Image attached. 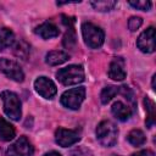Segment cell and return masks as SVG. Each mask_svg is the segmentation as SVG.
Returning <instances> with one entry per match:
<instances>
[{"label":"cell","instance_id":"cell-3","mask_svg":"<svg viewBox=\"0 0 156 156\" xmlns=\"http://www.w3.org/2000/svg\"><path fill=\"white\" fill-rule=\"evenodd\" d=\"M56 77L63 85L78 84L84 80V69L80 65H71L58 69Z\"/></svg>","mask_w":156,"mask_h":156},{"label":"cell","instance_id":"cell-7","mask_svg":"<svg viewBox=\"0 0 156 156\" xmlns=\"http://www.w3.org/2000/svg\"><path fill=\"white\" fill-rule=\"evenodd\" d=\"M0 71L12 80L23 82V79H24V73H23L22 68L20 67V65H17L16 62H13L11 60L1 58L0 60Z\"/></svg>","mask_w":156,"mask_h":156},{"label":"cell","instance_id":"cell-6","mask_svg":"<svg viewBox=\"0 0 156 156\" xmlns=\"http://www.w3.org/2000/svg\"><path fill=\"white\" fill-rule=\"evenodd\" d=\"M34 149L30 141L26 136H20L12 145L9 146L6 155L7 156H32Z\"/></svg>","mask_w":156,"mask_h":156},{"label":"cell","instance_id":"cell-12","mask_svg":"<svg viewBox=\"0 0 156 156\" xmlns=\"http://www.w3.org/2000/svg\"><path fill=\"white\" fill-rule=\"evenodd\" d=\"M127 73L124 69V61L122 57H115L108 67V77L113 80H123Z\"/></svg>","mask_w":156,"mask_h":156},{"label":"cell","instance_id":"cell-8","mask_svg":"<svg viewBox=\"0 0 156 156\" xmlns=\"http://www.w3.org/2000/svg\"><path fill=\"white\" fill-rule=\"evenodd\" d=\"M80 139L79 132L76 129H65V128H58L55 133V140L56 143L62 146V147H67L71 146L76 143H78Z\"/></svg>","mask_w":156,"mask_h":156},{"label":"cell","instance_id":"cell-10","mask_svg":"<svg viewBox=\"0 0 156 156\" xmlns=\"http://www.w3.org/2000/svg\"><path fill=\"white\" fill-rule=\"evenodd\" d=\"M136 45L143 52H146V54L154 52L155 51V28L149 27L146 30H144L139 35L136 40Z\"/></svg>","mask_w":156,"mask_h":156},{"label":"cell","instance_id":"cell-20","mask_svg":"<svg viewBox=\"0 0 156 156\" xmlns=\"http://www.w3.org/2000/svg\"><path fill=\"white\" fill-rule=\"evenodd\" d=\"M13 54L15 56H17L18 58L22 60H27L28 55H29V45L24 41V40H18L13 44Z\"/></svg>","mask_w":156,"mask_h":156},{"label":"cell","instance_id":"cell-9","mask_svg":"<svg viewBox=\"0 0 156 156\" xmlns=\"http://www.w3.org/2000/svg\"><path fill=\"white\" fill-rule=\"evenodd\" d=\"M34 88H35L37 93L45 99H52L57 93L55 83L46 77L37 78L34 82Z\"/></svg>","mask_w":156,"mask_h":156},{"label":"cell","instance_id":"cell-5","mask_svg":"<svg viewBox=\"0 0 156 156\" xmlns=\"http://www.w3.org/2000/svg\"><path fill=\"white\" fill-rule=\"evenodd\" d=\"M85 99V88H73L61 95V104L69 110H78Z\"/></svg>","mask_w":156,"mask_h":156},{"label":"cell","instance_id":"cell-25","mask_svg":"<svg viewBox=\"0 0 156 156\" xmlns=\"http://www.w3.org/2000/svg\"><path fill=\"white\" fill-rule=\"evenodd\" d=\"M132 156H155V154L152 151H150V150H141V151H139L136 154H133Z\"/></svg>","mask_w":156,"mask_h":156},{"label":"cell","instance_id":"cell-11","mask_svg":"<svg viewBox=\"0 0 156 156\" xmlns=\"http://www.w3.org/2000/svg\"><path fill=\"white\" fill-rule=\"evenodd\" d=\"M62 22L65 26H67V32L63 37L62 44L65 48L67 49H73L76 43H77V37H76V32L73 28V23H74V18L73 17H68L66 15H62Z\"/></svg>","mask_w":156,"mask_h":156},{"label":"cell","instance_id":"cell-14","mask_svg":"<svg viewBox=\"0 0 156 156\" xmlns=\"http://www.w3.org/2000/svg\"><path fill=\"white\" fill-rule=\"evenodd\" d=\"M35 34H38L43 39H51L60 34V29L52 22H44L35 28Z\"/></svg>","mask_w":156,"mask_h":156},{"label":"cell","instance_id":"cell-15","mask_svg":"<svg viewBox=\"0 0 156 156\" xmlns=\"http://www.w3.org/2000/svg\"><path fill=\"white\" fill-rule=\"evenodd\" d=\"M15 128L13 126L7 122L5 118L0 117V140L1 141H10L15 138Z\"/></svg>","mask_w":156,"mask_h":156},{"label":"cell","instance_id":"cell-21","mask_svg":"<svg viewBox=\"0 0 156 156\" xmlns=\"http://www.w3.org/2000/svg\"><path fill=\"white\" fill-rule=\"evenodd\" d=\"M119 93V87H115V85H108L105 87L100 94V100L102 104H107L112 100V98H115V95H117Z\"/></svg>","mask_w":156,"mask_h":156},{"label":"cell","instance_id":"cell-23","mask_svg":"<svg viewBox=\"0 0 156 156\" xmlns=\"http://www.w3.org/2000/svg\"><path fill=\"white\" fill-rule=\"evenodd\" d=\"M129 5L133 6L134 9L138 10H143V11H147L151 9V1H146V0H141V1H129Z\"/></svg>","mask_w":156,"mask_h":156},{"label":"cell","instance_id":"cell-24","mask_svg":"<svg viewBox=\"0 0 156 156\" xmlns=\"http://www.w3.org/2000/svg\"><path fill=\"white\" fill-rule=\"evenodd\" d=\"M143 24V20L140 17H130L129 21H128V28L132 30V32H135L136 29L140 28V26Z\"/></svg>","mask_w":156,"mask_h":156},{"label":"cell","instance_id":"cell-2","mask_svg":"<svg viewBox=\"0 0 156 156\" xmlns=\"http://www.w3.org/2000/svg\"><path fill=\"white\" fill-rule=\"evenodd\" d=\"M82 34L85 44L91 49H98L104 44V30L90 22H84L82 24Z\"/></svg>","mask_w":156,"mask_h":156},{"label":"cell","instance_id":"cell-16","mask_svg":"<svg viewBox=\"0 0 156 156\" xmlns=\"http://www.w3.org/2000/svg\"><path fill=\"white\" fill-rule=\"evenodd\" d=\"M69 58V55L65 51H50L45 56V61L50 66H56L66 62Z\"/></svg>","mask_w":156,"mask_h":156},{"label":"cell","instance_id":"cell-4","mask_svg":"<svg viewBox=\"0 0 156 156\" xmlns=\"http://www.w3.org/2000/svg\"><path fill=\"white\" fill-rule=\"evenodd\" d=\"M1 99L4 101V111L5 113L13 121H18L21 118L22 111H21V101L17 94L5 90L1 93Z\"/></svg>","mask_w":156,"mask_h":156},{"label":"cell","instance_id":"cell-19","mask_svg":"<svg viewBox=\"0 0 156 156\" xmlns=\"http://www.w3.org/2000/svg\"><path fill=\"white\" fill-rule=\"evenodd\" d=\"M127 140L133 145V146H141L145 141H146V138H145V134L140 130V129H133L128 133L127 135Z\"/></svg>","mask_w":156,"mask_h":156},{"label":"cell","instance_id":"cell-17","mask_svg":"<svg viewBox=\"0 0 156 156\" xmlns=\"http://www.w3.org/2000/svg\"><path fill=\"white\" fill-rule=\"evenodd\" d=\"M144 106L146 110V119H145V124L147 128H151L155 124L156 121V112H155V104L150 98H145L144 99Z\"/></svg>","mask_w":156,"mask_h":156},{"label":"cell","instance_id":"cell-22","mask_svg":"<svg viewBox=\"0 0 156 156\" xmlns=\"http://www.w3.org/2000/svg\"><path fill=\"white\" fill-rule=\"evenodd\" d=\"M116 4L117 2L115 0H98V1H91L90 2V5L93 6L94 10L101 11V12L111 11L116 6Z\"/></svg>","mask_w":156,"mask_h":156},{"label":"cell","instance_id":"cell-1","mask_svg":"<svg viewBox=\"0 0 156 156\" xmlns=\"http://www.w3.org/2000/svg\"><path fill=\"white\" fill-rule=\"evenodd\" d=\"M96 139L102 146L110 147L117 143L118 129L116 124L111 121H102L96 127Z\"/></svg>","mask_w":156,"mask_h":156},{"label":"cell","instance_id":"cell-18","mask_svg":"<svg viewBox=\"0 0 156 156\" xmlns=\"http://www.w3.org/2000/svg\"><path fill=\"white\" fill-rule=\"evenodd\" d=\"M13 43H15L13 32L9 28H1L0 29V51L11 46Z\"/></svg>","mask_w":156,"mask_h":156},{"label":"cell","instance_id":"cell-27","mask_svg":"<svg viewBox=\"0 0 156 156\" xmlns=\"http://www.w3.org/2000/svg\"><path fill=\"white\" fill-rule=\"evenodd\" d=\"M112 156H121V155H116V154H115V155H112Z\"/></svg>","mask_w":156,"mask_h":156},{"label":"cell","instance_id":"cell-26","mask_svg":"<svg viewBox=\"0 0 156 156\" xmlns=\"http://www.w3.org/2000/svg\"><path fill=\"white\" fill-rule=\"evenodd\" d=\"M44 156H61L58 152H56V151H51V152H48V154H45Z\"/></svg>","mask_w":156,"mask_h":156},{"label":"cell","instance_id":"cell-13","mask_svg":"<svg viewBox=\"0 0 156 156\" xmlns=\"http://www.w3.org/2000/svg\"><path fill=\"white\" fill-rule=\"evenodd\" d=\"M111 111H112V115L118 119V121H127L132 117L133 115V108L129 107L128 105H126L124 102L122 101H116L112 107H111Z\"/></svg>","mask_w":156,"mask_h":156}]
</instances>
